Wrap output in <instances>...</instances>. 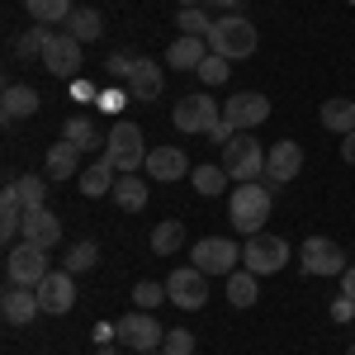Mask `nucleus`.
I'll use <instances>...</instances> for the list:
<instances>
[{"label": "nucleus", "instance_id": "1", "mask_svg": "<svg viewBox=\"0 0 355 355\" xmlns=\"http://www.w3.org/2000/svg\"><path fill=\"white\" fill-rule=\"evenodd\" d=\"M270 185L266 180H246V185H237L232 190V199H227V218H232V227L237 232H246V237H256L261 227H266V218H270Z\"/></svg>", "mask_w": 355, "mask_h": 355}, {"label": "nucleus", "instance_id": "2", "mask_svg": "<svg viewBox=\"0 0 355 355\" xmlns=\"http://www.w3.org/2000/svg\"><path fill=\"white\" fill-rule=\"evenodd\" d=\"M256 43H261V33H256V24L242 19V15H223V19H214V28H209V53L227 57V62L251 57Z\"/></svg>", "mask_w": 355, "mask_h": 355}, {"label": "nucleus", "instance_id": "3", "mask_svg": "<svg viewBox=\"0 0 355 355\" xmlns=\"http://www.w3.org/2000/svg\"><path fill=\"white\" fill-rule=\"evenodd\" d=\"M105 157L114 162L119 175H137L142 166H147V147H142V128H137L133 119H119L105 137Z\"/></svg>", "mask_w": 355, "mask_h": 355}, {"label": "nucleus", "instance_id": "4", "mask_svg": "<svg viewBox=\"0 0 355 355\" xmlns=\"http://www.w3.org/2000/svg\"><path fill=\"white\" fill-rule=\"evenodd\" d=\"M190 266L204 275H227L242 270V246L232 242V237H199V242L190 246Z\"/></svg>", "mask_w": 355, "mask_h": 355}, {"label": "nucleus", "instance_id": "5", "mask_svg": "<svg viewBox=\"0 0 355 355\" xmlns=\"http://www.w3.org/2000/svg\"><path fill=\"white\" fill-rule=\"evenodd\" d=\"M223 171H227L237 185L261 180V175H266V152H261V142H256L251 133H237L227 147H223Z\"/></svg>", "mask_w": 355, "mask_h": 355}, {"label": "nucleus", "instance_id": "6", "mask_svg": "<svg viewBox=\"0 0 355 355\" xmlns=\"http://www.w3.org/2000/svg\"><path fill=\"white\" fill-rule=\"evenodd\" d=\"M48 251L33 242H15L10 251H5V279L10 284H28V289H38L43 279H48Z\"/></svg>", "mask_w": 355, "mask_h": 355}, {"label": "nucleus", "instance_id": "7", "mask_svg": "<svg viewBox=\"0 0 355 355\" xmlns=\"http://www.w3.org/2000/svg\"><path fill=\"white\" fill-rule=\"evenodd\" d=\"M114 327H119V346H123V351H133V355L162 351V341H166V327L147 313V308H137V313H128V318H119Z\"/></svg>", "mask_w": 355, "mask_h": 355}, {"label": "nucleus", "instance_id": "8", "mask_svg": "<svg viewBox=\"0 0 355 355\" xmlns=\"http://www.w3.org/2000/svg\"><path fill=\"white\" fill-rule=\"evenodd\" d=\"M242 266L251 275H275L289 266V242L284 237H270V232H256V237H246L242 246Z\"/></svg>", "mask_w": 355, "mask_h": 355}, {"label": "nucleus", "instance_id": "9", "mask_svg": "<svg viewBox=\"0 0 355 355\" xmlns=\"http://www.w3.org/2000/svg\"><path fill=\"white\" fill-rule=\"evenodd\" d=\"M299 266L303 275H313V279H327V275H341L351 261H346V251L331 242V237H308L299 246Z\"/></svg>", "mask_w": 355, "mask_h": 355}, {"label": "nucleus", "instance_id": "10", "mask_svg": "<svg viewBox=\"0 0 355 355\" xmlns=\"http://www.w3.org/2000/svg\"><path fill=\"white\" fill-rule=\"evenodd\" d=\"M81 38H71L67 28H57V33H48V43H43V67L53 71V76H76L81 71Z\"/></svg>", "mask_w": 355, "mask_h": 355}, {"label": "nucleus", "instance_id": "11", "mask_svg": "<svg viewBox=\"0 0 355 355\" xmlns=\"http://www.w3.org/2000/svg\"><path fill=\"white\" fill-rule=\"evenodd\" d=\"M166 294H171L175 308L194 313V308H204V303H209V275L194 270V266H180V270L166 279Z\"/></svg>", "mask_w": 355, "mask_h": 355}, {"label": "nucleus", "instance_id": "12", "mask_svg": "<svg viewBox=\"0 0 355 355\" xmlns=\"http://www.w3.org/2000/svg\"><path fill=\"white\" fill-rule=\"evenodd\" d=\"M171 119H175V128H180V133H209L223 114H218V105H214L204 90H194V95H185V100L175 105V114H171Z\"/></svg>", "mask_w": 355, "mask_h": 355}, {"label": "nucleus", "instance_id": "13", "mask_svg": "<svg viewBox=\"0 0 355 355\" xmlns=\"http://www.w3.org/2000/svg\"><path fill=\"white\" fill-rule=\"evenodd\" d=\"M223 119H227L237 133H251V128H261V123L270 119V100L256 95V90H242V95H232V100L223 105Z\"/></svg>", "mask_w": 355, "mask_h": 355}, {"label": "nucleus", "instance_id": "14", "mask_svg": "<svg viewBox=\"0 0 355 355\" xmlns=\"http://www.w3.org/2000/svg\"><path fill=\"white\" fill-rule=\"evenodd\" d=\"M303 171V147L294 137H284V142H275L270 152H266V185L279 190V185H289L294 175Z\"/></svg>", "mask_w": 355, "mask_h": 355}, {"label": "nucleus", "instance_id": "15", "mask_svg": "<svg viewBox=\"0 0 355 355\" xmlns=\"http://www.w3.org/2000/svg\"><path fill=\"white\" fill-rule=\"evenodd\" d=\"M38 313H43L38 294H33L28 284H10V279H5V294H0V318H5L10 327H28Z\"/></svg>", "mask_w": 355, "mask_h": 355}, {"label": "nucleus", "instance_id": "16", "mask_svg": "<svg viewBox=\"0 0 355 355\" xmlns=\"http://www.w3.org/2000/svg\"><path fill=\"white\" fill-rule=\"evenodd\" d=\"M38 303H43V313H53V318H62V313H71L76 308V284H71V270H53L38 289Z\"/></svg>", "mask_w": 355, "mask_h": 355}, {"label": "nucleus", "instance_id": "17", "mask_svg": "<svg viewBox=\"0 0 355 355\" xmlns=\"http://www.w3.org/2000/svg\"><path fill=\"white\" fill-rule=\"evenodd\" d=\"M19 242H33V246H43V251H53V246L62 242V223H57L53 209L24 214V237H19Z\"/></svg>", "mask_w": 355, "mask_h": 355}, {"label": "nucleus", "instance_id": "18", "mask_svg": "<svg viewBox=\"0 0 355 355\" xmlns=\"http://www.w3.org/2000/svg\"><path fill=\"white\" fill-rule=\"evenodd\" d=\"M147 175L152 180H185L190 175V162L180 147H152L147 152Z\"/></svg>", "mask_w": 355, "mask_h": 355}, {"label": "nucleus", "instance_id": "19", "mask_svg": "<svg viewBox=\"0 0 355 355\" xmlns=\"http://www.w3.org/2000/svg\"><path fill=\"white\" fill-rule=\"evenodd\" d=\"M38 90L33 85H5V95H0V114H5V123H19V119H33L38 114Z\"/></svg>", "mask_w": 355, "mask_h": 355}, {"label": "nucleus", "instance_id": "20", "mask_svg": "<svg viewBox=\"0 0 355 355\" xmlns=\"http://www.w3.org/2000/svg\"><path fill=\"white\" fill-rule=\"evenodd\" d=\"M204 57H209V38H190V33H180V38L166 48V67H175V71H199Z\"/></svg>", "mask_w": 355, "mask_h": 355}, {"label": "nucleus", "instance_id": "21", "mask_svg": "<svg viewBox=\"0 0 355 355\" xmlns=\"http://www.w3.org/2000/svg\"><path fill=\"white\" fill-rule=\"evenodd\" d=\"M162 90H166L162 67H157V62H147V57H137L133 76H128V95H133V100H157Z\"/></svg>", "mask_w": 355, "mask_h": 355}, {"label": "nucleus", "instance_id": "22", "mask_svg": "<svg viewBox=\"0 0 355 355\" xmlns=\"http://www.w3.org/2000/svg\"><path fill=\"white\" fill-rule=\"evenodd\" d=\"M110 199L123 209V214H142V209H147V199H152V190H147V180H142V175H119V180H114V190H110Z\"/></svg>", "mask_w": 355, "mask_h": 355}, {"label": "nucleus", "instance_id": "23", "mask_svg": "<svg viewBox=\"0 0 355 355\" xmlns=\"http://www.w3.org/2000/svg\"><path fill=\"white\" fill-rule=\"evenodd\" d=\"M43 171H48V180H62V185H67L71 175H81V152L62 137V142H53V152H48V166H43Z\"/></svg>", "mask_w": 355, "mask_h": 355}, {"label": "nucleus", "instance_id": "24", "mask_svg": "<svg viewBox=\"0 0 355 355\" xmlns=\"http://www.w3.org/2000/svg\"><path fill=\"white\" fill-rule=\"evenodd\" d=\"M114 180H119V171H114L110 157H100V162H90L81 171V194H90V199H100V194L114 190Z\"/></svg>", "mask_w": 355, "mask_h": 355}, {"label": "nucleus", "instance_id": "25", "mask_svg": "<svg viewBox=\"0 0 355 355\" xmlns=\"http://www.w3.org/2000/svg\"><path fill=\"white\" fill-rule=\"evenodd\" d=\"M62 137H67V142H71L81 157H85V152H95V147L105 142V137H100V128H95V119H85V114L67 119V123H62Z\"/></svg>", "mask_w": 355, "mask_h": 355}, {"label": "nucleus", "instance_id": "26", "mask_svg": "<svg viewBox=\"0 0 355 355\" xmlns=\"http://www.w3.org/2000/svg\"><path fill=\"white\" fill-rule=\"evenodd\" d=\"M256 279H261V275H251L246 266L232 270L227 275V303H232V308H251V303L261 299V284H256Z\"/></svg>", "mask_w": 355, "mask_h": 355}, {"label": "nucleus", "instance_id": "27", "mask_svg": "<svg viewBox=\"0 0 355 355\" xmlns=\"http://www.w3.org/2000/svg\"><path fill=\"white\" fill-rule=\"evenodd\" d=\"M318 119H322V128H327V133H341V137L355 133V100H327Z\"/></svg>", "mask_w": 355, "mask_h": 355}, {"label": "nucleus", "instance_id": "28", "mask_svg": "<svg viewBox=\"0 0 355 355\" xmlns=\"http://www.w3.org/2000/svg\"><path fill=\"white\" fill-rule=\"evenodd\" d=\"M67 33H71V38H81V43H95V38L105 33V19H100V10H90V5H76V10H71V19H67Z\"/></svg>", "mask_w": 355, "mask_h": 355}, {"label": "nucleus", "instance_id": "29", "mask_svg": "<svg viewBox=\"0 0 355 355\" xmlns=\"http://www.w3.org/2000/svg\"><path fill=\"white\" fill-rule=\"evenodd\" d=\"M180 242H185V223L180 218H166V223L152 227V251H157V256H175Z\"/></svg>", "mask_w": 355, "mask_h": 355}, {"label": "nucleus", "instance_id": "30", "mask_svg": "<svg viewBox=\"0 0 355 355\" xmlns=\"http://www.w3.org/2000/svg\"><path fill=\"white\" fill-rule=\"evenodd\" d=\"M24 10L38 19V24H67L71 19V0H24Z\"/></svg>", "mask_w": 355, "mask_h": 355}, {"label": "nucleus", "instance_id": "31", "mask_svg": "<svg viewBox=\"0 0 355 355\" xmlns=\"http://www.w3.org/2000/svg\"><path fill=\"white\" fill-rule=\"evenodd\" d=\"M10 180H15V190L24 199V214L48 209V180H38V175H10Z\"/></svg>", "mask_w": 355, "mask_h": 355}, {"label": "nucleus", "instance_id": "32", "mask_svg": "<svg viewBox=\"0 0 355 355\" xmlns=\"http://www.w3.org/2000/svg\"><path fill=\"white\" fill-rule=\"evenodd\" d=\"M95 261H100V246L90 242V237H81V242H71V246H67V270H71V275L95 270Z\"/></svg>", "mask_w": 355, "mask_h": 355}, {"label": "nucleus", "instance_id": "33", "mask_svg": "<svg viewBox=\"0 0 355 355\" xmlns=\"http://www.w3.org/2000/svg\"><path fill=\"white\" fill-rule=\"evenodd\" d=\"M190 180H194V190H199V194H223V185H227L232 175H227L223 166H194Z\"/></svg>", "mask_w": 355, "mask_h": 355}, {"label": "nucleus", "instance_id": "34", "mask_svg": "<svg viewBox=\"0 0 355 355\" xmlns=\"http://www.w3.org/2000/svg\"><path fill=\"white\" fill-rule=\"evenodd\" d=\"M175 28H180V33H190V38H209L214 19L204 15V5H190V10H180V15H175Z\"/></svg>", "mask_w": 355, "mask_h": 355}, {"label": "nucleus", "instance_id": "35", "mask_svg": "<svg viewBox=\"0 0 355 355\" xmlns=\"http://www.w3.org/2000/svg\"><path fill=\"white\" fill-rule=\"evenodd\" d=\"M227 76H232V67H227V57L209 53L204 62H199V81H204V85H223Z\"/></svg>", "mask_w": 355, "mask_h": 355}, {"label": "nucleus", "instance_id": "36", "mask_svg": "<svg viewBox=\"0 0 355 355\" xmlns=\"http://www.w3.org/2000/svg\"><path fill=\"white\" fill-rule=\"evenodd\" d=\"M162 351L166 355H194V331H185V327H166V341H162Z\"/></svg>", "mask_w": 355, "mask_h": 355}, {"label": "nucleus", "instance_id": "37", "mask_svg": "<svg viewBox=\"0 0 355 355\" xmlns=\"http://www.w3.org/2000/svg\"><path fill=\"white\" fill-rule=\"evenodd\" d=\"M133 299H137V308H147V313H152V308H157V303H166L171 294H166V284H152V279H142V284L133 289Z\"/></svg>", "mask_w": 355, "mask_h": 355}, {"label": "nucleus", "instance_id": "38", "mask_svg": "<svg viewBox=\"0 0 355 355\" xmlns=\"http://www.w3.org/2000/svg\"><path fill=\"white\" fill-rule=\"evenodd\" d=\"M43 43H48V28H28L24 38L15 43V53L19 57H43Z\"/></svg>", "mask_w": 355, "mask_h": 355}, {"label": "nucleus", "instance_id": "39", "mask_svg": "<svg viewBox=\"0 0 355 355\" xmlns=\"http://www.w3.org/2000/svg\"><path fill=\"white\" fill-rule=\"evenodd\" d=\"M133 67H137V57H128V53H114L110 62H105V71H110L114 81H128V76H133Z\"/></svg>", "mask_w": 355, "mask_h": 355}, {"label": "nucleus", "instance_id": "40", "mask_svg": "<svg viewBox=\"0 0 355 355\" xmlns=\"http://www.w3.org/2000/svg\"><path fill=\"white\" fill-rule=\"evenodd\" d=\"M331 318H336V322H351V318H355V299L336 294V303H331Z\"/></svg>", "mask_w": 355, "mask_h": 355}, {"label": "nucleus", "instance_id": "41", "mask_svg": "<svg viewBox=\"0 0 355 355\" xmlns=\"http://www.w3.org/2000/svg\"><path fill=\"white\" fill-rule=\"evenodd\" d=\"M209 137H214V142H223V147H227V142H232V137H237V128H232V123H227V119H218V123H214V128H209Z\"/></svg>", "mask_w": 355, "mask_h": 355}, {"label": "nucleus", "instance_id": "42", "mask_svg": "<svg viewBox=\"0 0 355 355\" xmlns=\"http://www.w3.org/2000/svg\"><path fill=\"white\" fill-rule=\"evenodd\" d=\"M95 341H100V346H110V341H119V327H110V322H100V327H95Z\"/></svg>", "mask_w": 355, "mask_h": 355}, {"label": "nucleus", "instance_id": "43", "mask_svg": "<svg viewBox=\"0 0 355 355\" xmlns=\"http://www.w3.org/2000/svg\"><path fill=\"white\" fill-rule=\"evenodd\" d=\"M341 294H346V299H355V266H346V270H341Z\"/></svg>", "mask_w": 355, "mask_h": 355}, {"label": "nucleus", "instance_id": "44", "mask_svg": "<svg viewBox=\"0 0 355 355\" xmlns=\"http://www.w3.org/2000/svg\"><path fill=\"white\" fill-rule=\"evenodd\" d=\"M341 157H346V162L355 166V133H346V137H341Z\"/></svg>", "mask_w": 355, "mask_h": 355}, {"label": "nucleus", "instance_id": "45", "mask_svg": "<svg viewBox=\"0 0 355 355\" xmlns=\"http://www.w3.org/2000/svg\"><path fill=\"white\" fill-rule=\"evenodd\" d=\"M209 5H218V10H237L242 0H209Z\"/></svg>", "mask_w": 355, "mask_h": 355}, {"label": "nucleus", "instance_id": "46", "mask_svg": "<svg viewBox=\"0 0 355 355\" xmlns=\"http://www.w3.org/2000/svg\"><path fill=\"white\" fill-rule=\"evenodd\" d=\"M100 355H133V351H119V346H100Z\"/></svg>", "mask_w": 355, "mask_h": 355}, {"label": "nucleus", "instance_id": "47", "mask_svg": "<svg viewBox=\"0 0 355 355\" xmlns=\"http://www.w3.org/2000/svg\"><path fill=\"white\" fill-rule=\"evenodd\" d=\"M175 5H180V10H190V5H204V0H175Z\"/></svg>", "mask_w": 355, "mask_h": 355}, {"label": "nucleus", "instance_id": "48", "mask_svg": "<svg viewBox=\"0 0 355 355\" xmlns=\"http://www.w3.org/2000/svg\"><path fill=\"white\" fill-rule=\"evenodd\" d=\"M142 355H166V351H142Z\"/></svg>", "mask_w": 355, "mask_h": 355}, {"label": "nucleus", "instance_id": "49", "mask_svg": "<svg viewBox=\"0 0 355 355\" xmlns=\"http://www.w3.org/2000/svg\"><path fill=\"white\" fill-rule=\"evenodd\" d=\"M346 355H355V346H351V351H346Z\"/></svg>", "mask_w": 355, "mask_h": 355}, {"label": "nucleus", "instance_id": "50", "mask_svg": "<svg viewBox=\"0 0 355 355\" xmlns=\"http://www.w3.org/2000/svg\"><path fill=\"white\" fill-rule=\"evenodd\" d=\"M351 5H355V0H351Z\"/></svg>", "mask_w": 355, "mask_h": 355}]
</instances>
